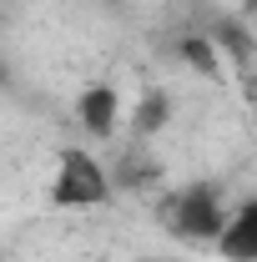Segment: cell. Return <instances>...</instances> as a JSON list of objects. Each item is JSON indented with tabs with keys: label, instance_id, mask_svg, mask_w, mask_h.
<instances>
[{
	"label": "cell",
	"instance_id": "1",
	"mask_svg": "<svg viewBox=\"0 0 257 262\" xmlns=\"http://www.w3.org/2000/svg\"><path fill=\"white\" fill-rule=\"evenodd\" d=\"M227 196L217 182H187V187H177V192L161 202V227L172 232L177 242H217V232L227 222Z\"/></svg>",
	"mask_w": 257,
	"mask_h": 262
},
{
	"label": "cell",
	"instance_id": "2",
	"mask_svg": "<svg viewBox=\"0 0 257 262\" xmlns=\"http://www.w3.org/2000/svg\"><path fill=\"white\" fill-rule=\"evenodd\" d=\"M111 196H116V187H111V171L101 157H91L86 146H66L56 157V171H51V207L56 212L106 207Z\"/></svg>",
	"mask_w": 257,
	"mask_h": 262
},
{
	"label": "cell",
	"instance_id": "3",
	"mask_svg": "<svg viewBox=\"0 0 257 262\" xmlns=\"http://www.w3.org/2000/svg\"><path fill=\"white\" fill-rule=\"evenodd\" d=\"M207 35H212V46L222 56L227 76H257V35L247 26V15H222Z\"/></svg>",
	"mask_w": 257,
	"mask_h": 262
},
{
	"label": "cell",
	"instance_id": "4",
	"mask_svg": "<svg viewBox=\"0 0 257 262\" xmlns=\"http://www.w3.org/2000/svg\"><path fill=\"white\" fill-rule=\"evenodd\" d=\"M212 252L222 262H257V196L247 202H237L232 212H227L222 232H217V242H212Z\"/></svg>",
	"mask_w": 257,
	"mask_h": 262
},
{
	"label": "cell",
	"instance_id": "5",
	"mask_svg": "<svg viewBox=\"0 0 257 262\" xmlns=\"http://www.w3.org/2000/svg\"><path fill=\"white\" fill-rule=\"evenodd\" d=\"M76 121L91 131V136H111V131L121 126V91L111 81H91L76 96Z\"/></svg>",
	"mask_w": 257,
	"mask_h": 262
},
{
	"label": "cell",
	"instance_id": "6",
	"mask_svg": "<svg viewBox=\"0 0 257 262\" xmlns=\"http://www.w3.org/2000/svg\"><path fill=\"white\" fill-rule=\"evenodd\" d=\"M166 121H172V91H141L136 96V106H131V116H126V131H131V141H157L161 131H166Z\"/></svg>",
	"mask_w": 257,
	"mask_h": 262
},
{
	"label": "cell",
	"instance_id": "7",
	"mask_svg": "<svg viewBox=\"0 0 257 262\" xmlns=\"http://www.w3.org/2000/svg\"><path fill=\"white\" fill-rule=\"evenodd\" d=\"M177 61L192 66L197 76H207V81H227V66H222V56H217V46H212L207 31L182 35V40H177Z\"/></svg>",
	"mask_w": 257,
	"mask_h": 262
},
{
	"label": "cell",
	"instance_id": "8",
	"mask_svg": "<svg viewBox=\"0 0 257 262\" xmlns=\"http://www.w3.org/2000/svg\"><path fill=\"white\" fill-rule=\"evenodd\" d=\"M111 171V187L121 192V187H146V182H157L161 177V162L157 157H146V141H131V157L121 166H106Z\"/></svg>",
	"mask_w": 257,
	"mask_h": 262
},
{
	"label": "cell",
	"instance_id": "9",
	"mask_svg": "<svg viewBox=\"0 0 257 262\" xmlns=\"http://www.w3.org/2000/svg\"><path fill=\"white\" fill-rule=\"evenodd\" d=\"M126 262H182V257H157V252H141V257H126Z\"/></svg>",
	"mask_w": 257,
	"mask_h": 262
},
{
	"label": "cell",
	"instance_id": "10",
	"mask_svg": "<svg viewBox=\"0 0 257 262\" xmlns=\"http://www.w3.org/2000/svg\"><path fill=\"white\" fill-rule=\"evenodd\" d=\"M10 86V66H5V51H0V91Z\"/></svg>",
	"mask_w": 257,
	"mask_h": 262
},
{
	"label": "cell",
	"instance_id": "11",
	"mask_svg": "<svg viewBox=\"0 0 257 262\" xmlns=\"http://www.w3.org/2000/svg\"><path fill=\"white\" fill-rule=\"evenodd\" d=\"M247 15H257V0H247Z\"/></svg>",
	"mask_w": 257,
	"mask_h": 262
}]
</instances>
